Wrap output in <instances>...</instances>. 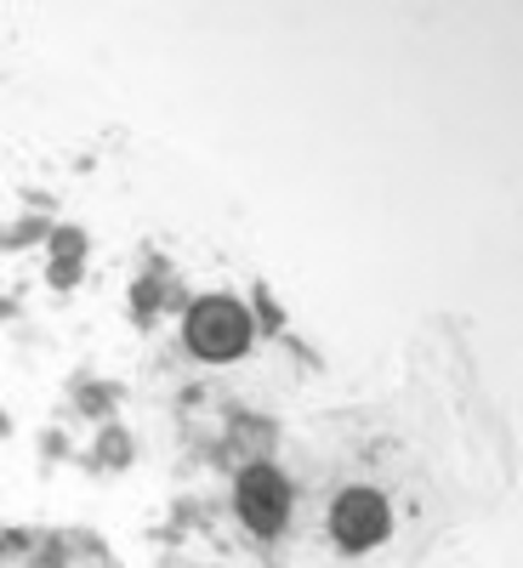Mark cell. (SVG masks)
Here are the masks:
<instances>
[{"label": "cell", "instance_id": "cell-1", "mask_svg": "<svg viewBox=\"0 0 523 568\" xmlns=\"http://www.w3.org/2000/svg\"><path fill=\"white\" fill-rule=\"evenodd\" d=\"M240 517L257 529V535H279L284 517H291V484L268 466H251L240 478Z\"/></svg>", "mask_w": 523, "mask_h": 568}, {"label": "cell", "instance_id": "cell-2", "mask_svg": "<svg viewBox=\"0 0 523 568\" xmlns=\"http://www.w3.org/2000/svg\"><path fill=\"white\" fill-rule=\"evenodd\" d=\"M330 529H336V540H342L348 551L375 546V540L388 535V506H382V495H375V489H342L336 511H330Z\"/></svg>", "mask_w": 523, "mask_h": 568}, {"label": "cell", "instance_id": "cell-3", "mask_svg": "<svg viewBox=\"0 0 523 568\" xmlns=\"http://www.w3.org/2000/svg\"><path fill=\"white\" fill-rule=\"evenodd\" d=\"M188 342H194V353H205V358H233V353L245 347V318H240V307L205 302L194 318H188Z\"/></svg>", "mask_w": 523, "mask_h": 568}]
</instances>
